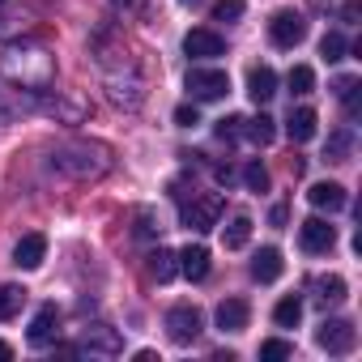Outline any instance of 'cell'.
I'll use <instances>...</instances> for the list:
<instances>
[{
    "instance_id": "cell-9",
    "label": "cell",
    "mask_w": 362,
    "mask_h": 362,
    "mask_svg": "<svg viewBox=\"0 0 362 362\" xmlns=\"http://www.w3.org/2000/svg\"><path fill=\"white\" fill-rule=\"evenodd\" d=\"M184 52H188L192 60H218V56H226V43H222V35H214V30H188V35H184Z\"/></svg>"
},
{
    "instance_id": "cell-24",
    "label": "cell",
    "mask_w": 362,
    "mask_h": 362,
    "mask_svg": "<svg viewBox=\"0 0 362 362\" xmlns=\"http://www.w3.org/2000/svg\"><path fill=\"white\" fill-rule=\"evenodd\" d=\"M286 81H290L294 94H311V90H315V73H311V64H294Z\"/></svg>"
},
{
    "instance_id": "cell-12",
    "label": "cell",
    "mask_w": 362,
    "mask_h": 362,
    "mask_svg": "<svg viewBox=\"0 0 362 362\" xmlns=\"http://www.w3.org/2000/svg\"><path fill=\"white\" fill-rule=\"evenodd\" d=\"M179 273H184L188 281H205L209 277V247L188 243L184 252H179Z\"/></svg>"
},
{
    "instance_id": "cell-3",
    "label": "cell",
    "mask_w": 362,
    "mask_h": 362,
    "mask_svg": "<svg viewBox=\"0 0 362 362\" xmlns=\"http://www.w3.org/2000/svg\"><path fill=\"white\" fill-rule=\"evenodd\" d=\"M184 226L188 230H214L218 226V218H222V197L218 192H209V197H192V205H184Z\"/></svg>"
},
{
    "instance_id": "cell-17",
    "label": "cell",
    "mask_w": 362,
    "mask_h": 362,
    "mask_svg": "<svg viewBox=\"0 0 362 362\" xmlns=\"http://www.w3.org/2000/svg\"><path fill=\"white\" fill-rule=\"evenodd\" d=\"M315 124H320V115L311 111V107H298V111H290V119H286V132H290V141H311L315 136Z\"/></svg>"
},
{
    "instance_id": "cell-16",
    "label": "cell",
    "mask_w": 362,
    "mask_h": 362,
    "mask_svg": "<svg viewBox=\"0 0 362 362\" xmlns=\"http://www.w3.org/2000/svg\"><path fill=\"white\" fill-rule=\"evenodd\" d=\"M281 269H286V264H281V252H277V247H260V252L252 256V277H256V281H264V286H269V281H277V277H281Z\"/></svg>"
},
{
    "instance_id": "cell-31",
    "label": "cell",
    "mask_w": 362,
    "mask_h": 362,
    "mask_svg": "<svg viewBox=\"0 0 362 362\" xmlns=\"http://www.w3.org/2000/svg\"><path fill=\"white\" fill-rule=\"evenodd\" d=\"M175 124H179V128H197V124H201V111H197L192 103H184V107H175Z\"/></svg>"
},
{
    "instance_id": "cell-6",
    "label": "cell",
    "mask_w": 362,
    "mask_h": 362,
    "mask_svg": "<svg viewBox=\"0 0 362 362\" xmlns=\"http://www.w3.org/2000/svg\"><path fill=\"white\" fill-rule=\"evenodd\" d=\"M315 341H320V349H328V354H349V349L358 345V332H354L349 320H324L320 332H315Z\"/></svg>"
},
{
    "instance_id": "cell-26",
    "label": "cell",
    "mask_w": 362,
    "mask_h": 362,
    "mask_svg": "<svg viewBox=\"0 0 362 362\" xmlns=\"http://www.w3.org/2000/svg\"><path fill=\"white\" fill-rule=\"evenodd\" d=\"M349 52V43H345V35H337V30H328L324 39H320V56L324 60H341Z\"/></svg>"
},
{
    "instance_id": "cell-18",
    "label": "cell",
    "mask_w": 362,
    "mask_h": 362,
    "mask_svg": "<svg viewBox=\"0 0 362 362\" xmlns=\"http://www.w3.org/2000/svg\"><path fill=\"white\" fill-rule=\"evenodd\" d=\"M145 269H149V277L162 286V281H170V277L179 273V256H175V252H166V247H158V252H149Z\"/></svg>"
},
{
    "instance_id": "cell-8",
    "label": "cell",
    "mask_w": 362,
    "mask_h": 362,
    "mask_svg": "<svg viewBox=\"0 0 362 362\" xmlns=\"http://www.w3.org/2000/svg\"><path fill=\"white\" fill-rule=\"evenodd\" d=\"M332 243H337V226H328L324 218H307V222L298 226V247H303V252L320 256V252H328Z\"/></svg>"
},
{
    "instance_id": "cell-5",
    "label": "cell",
    "mask_w": 362,
    "mask_h": 362,
    "mask_svg": "<svg viewBox=\"0 0 362 362\" xmlns=\"http://www.w3.org/2000/svg\"><path fill=\"white\" fill-rule=\"evenodd\" d=\"M269 39H273L277 47H298V43L307 39V22H303V13H294V9L273 13V22H269Z\"/></svg>"
},
{
    "instance_id": "cell-23",
    "label": "cell",
    "mask_w": 362,
    "mask_h": 362,
    "mask_svg": "<svg viewBox=\"0 0 362 362\" xmlns=\"http://www.w3.org/2000/svg\"><path fill=\"white\" fill-rule=\"evenodd\" d=\"M243 136H247V141H256V145H269V141L277 136V128H273V119H269V115H256V119H247V124H243Z\"/></svg>"
},
{
    "instance_id": "cell-2",
    "label": "cell",
    "mask_w": 362,
    "mask_h": 362,
    "mask_svg": "<svg viewBox=\"0 0 362 362\" xmlns=\"http://www.w3.org/2000/svg\"><path fill=\"white\" fill-rule=\"evenodd\" d=\"M188 94L197 103H218V98L230 94V77L222 69H192L188 73Z\"/></svg>"
},
{
    "instance_id": "cell-25",
    "label": "cell",
    "mask_w": 362,
    "mask_h": 362,
    "mask_svg": "<svg viewBox=\"0 0 362 362\" xmlns=\"http://www.w3.org/2000/svg\"><path fill=\"white\" fill-rule=\"evenodd\" d=\"M243 184H247V192H269V170L260 162H247L243 166Z\"/></svg>"
},
{
    "instance_id": "cell-14",
    "label": "cell",
    "mask_w": 362,
    "mask_h": 362,
    "mask_svg": "<svg viewBox=\"0 0 362 362\" xmlns=\"http://www.w3.org/2000/svg\"><path fill=\"white\" fill-rule=\"evenodd\" d=\"M247 94H252V103L260 107V103H269L273 94H277V73L269 69V64H256L252 73H247Z\"/></svg>"
},
{
    "instance_id": "cell-27",
    "label": "cell",
    "mask_w": 362,
    "mask_h": 362,
    "mask_svg": "<svg viewBox=\"0 0 362 362\" xmlns=\"http://www.w3.org/2000/svg\"><path fill=\"white\" fill-rule=\"evenodd\" d=\"M290 354H294V345L281 341V337H273V341L260 345V358H264V362H281V358H290Z\"/></svg>"
},
{
    "instance_id": "cell-11",
    "label": "cell",
    "mask_w": 362,
    "mask_h": 362,
    "mask_svg": "<svg viewBox=\"0 0 362 362\" xmlns=\"http://www.w3.org/2000/svg\"><path fill=\"white\" fill-rule=\"evenodd\" d=\"M247 315H252V307L243 298H222L218 311H214V320H218L222 332H243L247 328Z\"/></svg>"
},
{
    "instance_id": "cell-19",
    "label": "cell",
    "mask_w": 362,
    "mask_h": 362,
    "mask_svg": "<svg viewBox=\"0 0 362 362\" xmlns=\"http://www.w3.org/2000/svg\"><path fill=\"white\" fill-rule=\"evenodd\" d=\"M247 239H252V218H247V214H239V218H230V222L222 226V243H226L230 252L247 247Z\"/></svg>"
},
{
    "instance_id": "cell-7",
    "label": "cell",
    "mask_w": 362,
    "mask_h": 362,
    "mask_svg": "<svg viewBox=\"0 0 362 362\" xmlns=\"http://www.w3.org/2000/svg\"><path fill=\"white\" fill-rule=\"evenodd\" d=\"M119 349H124V341H119V332H115V328H107V324L86 328V332H81V341H77V354H103V358H115Z\"/></svg>"
},
{
    "instance_id": "cell-13",
    "label": "cell",
    "mask_w": 362,
    "mask_h": 362,
    "mask_svg": "<svg viewBox=\"0 0 362 362\" xmlns=\"http://www.w3.org/2000/svg\"><path fill=\"white\" fill-rule=\"evenodd\" d=\"M307 201L315 205V209H328V214H337V209H345V188L341 184H332V179H328V184H311L307 188Z\"/></svg>"
},
{
    "instance_id": "cell-15",
    "label": "cell",
    "mask_w": 362,
    "mask_h": 362,
    "mask_svg": "<svg viewBox=\"0 0 362 362\" xmlns=\"http://www.w3.org/2000/svg\"><path fill=\"white\" fill-rule=\"evenodd\" d=\"M47 256V239L43 235H22V243L13 247V264L18 269H39Z\"/></svg>"
},
{
    "instance_id": "cell-32",
    "label": "cell",
    "mask_w": 362,
    "mask_h": 362,
    "mask_svg": "<svg viewBox=\"0 0 362 362\" xmlns=\"http://www.w3.org/2000/svg\"><path fill=\"white\" fill-rule=\"evenodd\" d=\"M13 358V345H5V341H0V362H9Z\"/></svg>"
},
{
    "instance_id": "cell-4",
    "label": "cell",
    "mask_w": 362,
    "mask_h": 362,
    "mask_svg": "<svg viewBox=\"0 0 362 362\" xmlns=\"http://www.w3.org/2000/svg\"><path fill=\"white\" fill-rule=\"evenodd\" d=\"M166 332H170V341H179V345H192V341L201 337V311L188 307V303L170 307V311H166Z\"/></svg>"
},
{
    "instance_id": "cell-10",
    "label": "cell",
    "mask_w": 362,
    "mask_h": 362,
    "mask_svg": "<svg viewBox=\"0 0 362 362\" xmlns=\"http://www.w3.org/2000/svg\"><path fill=\"white\" fill-rule=\"evenodd\" d=\"M56 332H60V311H56L52 303H43V307L35 311V320H30L26 341H30V345H47V341H56Z\"/></svg>"
},
{
    "instance_id": "cell-33",
    "label": "cell",
    "mask_w": 362,
    "mask_h": 362,
    "mask_svg": "<svg viewBox=\"0 0 362 362\" xmlns=\"http://www.w3.org/2000/svg\"><path fill=\"white\" fill-rule=\"evenodd\" d=\"M184 5H197V0H184Z\"/></svg>"
},
{
    "instance_id": "cell-20",
    "label": "cell",
    "mask_w": 362,
    "mask_h": 362,
    "mask_svg": "<svg viewBox=\"0 0 362 362\" xmlns=\"http://www.w3.org/2000/svg\"><path fill=\"white\" fill-rule=\"evenodd\" d=\"M315 303H320V307H337V303H345V277H337V273L320 277V281H315Z\"/></svg>"
},
{
    "instance_id": "cell-1",
    "label": "cell",
    "mask_w": 362,
    "mask_h": 362,
    "mask_svg": "<svg viewBox=\"0 0 362 362\" xmlns=\"http://www.w3.org/2000/svg\"><path fill=\"white\" fill-rule=\"evenodd\" d=\"M52 166L73 175V179H103L111 170V158H107L103 145H69V149L52 153Z\"/></svg>"
},
{
    "instance_id": "cell-21",
    "label": "cell",
    "mask_w": 362,
    "mask_h": 362,
    "mask_svg": "<svg viewBox=\"0 0 362 362\" xmlns=\"http://www.w3.org/2000/svg\"><path fill=\"white\" fill-rule=\"evenodd\" d=\"M298 320H303V303H298L294 294H286V298L273 307V324H277V328H298Z\"/></svg>"
},
{
    "instance_id": "cell-29",
    "label": "cell",
    "mask_w": 362,
    "mask_h": 362,
    "mask_svg": "<svg viewBox=\"0 0 362 362\" xmlns=\"http://www.w3.org/2000/svg\"><path fill=\"white\" fill-rule=\"evenodd\" d=\"M243 124H247L243 115H226V119H218V128H214V132H218L222 141H239V136H243Z\"/></svg>"
},
{
    "instance_id": "cell-30",
    "label": "cell",
    "mask_w": 362,
    "mask_h": 362,
    "mask_svg": "<svg viewBox=\"0 0 362 362\" xmlns=\"http://www.w3.org/2000/svg\"><path fill=\"white\" fill-rule=\"evenodd\" d=\"M345 153H349V132L341 128V132L328 141V158H332V162H345Z\"/></svg>"
},
{
    "instance_id": "cell-28",
    "label": "cell",
    "mask_w": 362,
    "mask_h": 362,
    "mask_svg": "<svg viewBox=\"0 0 362 362\" xmlns=\"http://www.w3.org/2000/svg\"><path fill=\"white\" fill-rule=\"evenodd\" d=\"M243 0H218V5H214V22H239L243 18Z\"/></svg>"
},
{
    "instance_id": "cell-34",
    "label": "cell",
    "mask_w": 362,
    "mask_h": 362,
    "mask_svg": "<svg viewBox=\"0 0 362 362\" xmlns=\"http://www.w3.org/2000/svg\"><path fill=\"white\" fill-rule=\"evenodd\" d=\"M0 5H5V0H0Z\"/></svg>"
},
{
    "instance_id": "cell-22",
    "label": "cell",
    "mask_w": 362,
    "mask_h": 362,
    "mask_svg": "<svg viewBox=\"0 0 362 362\" xmlns=\"http://www.w3.org/2000/svg\"><path fill=\"white\" fill-rule=\"evenodd\" d=\"M26 303V290L22 286H0V320H13Z\"/></svg>"
}]
</instances>
